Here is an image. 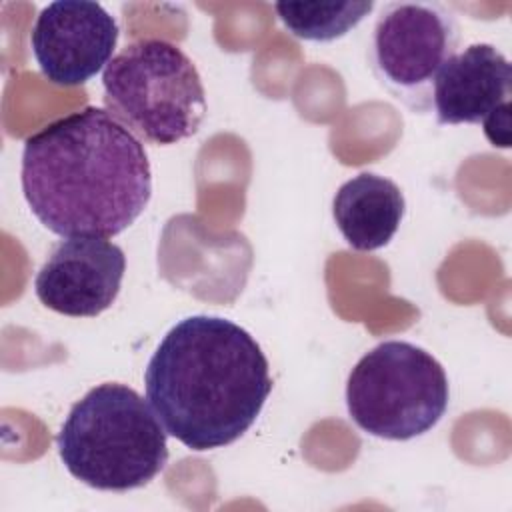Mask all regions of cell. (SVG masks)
<instances>
[{
    "mask_svg": "<svg viewBox=\"0 0 512 512\" xmlns=\"http://www.w3.org/2000/svg\"><path fill=\"white\" fill-rule=\"evenodd\" d=\"M406 202L402 190L386 176L362 172L346 180L332 200V216L352 250L384 248L400 228Z\"/></svg>",
    "mask_w": 512,
    "mask_h": 512,
    "instance_id": "obj_10",
    "label": "cell"
},
{
    "mask_svg": "<svg viewBox=\"0 0 512 512\" xmlns=\"http://www.w3.org/2000/svg\"><path fill=\"white\" fill-rule=\"evenodd\" d=\"M126 256L106 238H66L36 274L38 300L64 316L94 318L108 310L122 286Z\"/></svg>",
    "mask_w": 512,
    "mask_h": 512,
    "instance_id": "obj_8",
    "label": "cell"
},
{
    "mask_svg": "<svg viewBox=\"0 0 512 512\" xmlns=\"http://www.w3.org/2000/svg\"><path fill=\"white\" fill-rule=\"evenodd\" d=\"M512 66L492 44H470L440 68L432 88L438 124H480L510 102Z\"/></svg>",
    "mask_w": 512,
    "mask_h": 512,
    "instance_id": "obj_9",
    "label": "cell"
},
{
    "mask_svg": "<svg viewBox=\"0 0 512 512\" xmlns=\"http://www.w3.org/2000/svg\"><path fill=\"white\" fill-rule=\"evenodd\" d=\"M484 134L494 148L510 146V102L498 106L492 114L482 120Z\"/></svg>",
    "mask_w": 512,
    "mask_h": 512,
    "instance_id": "obj_12",
    "label": "cell"
},
{
    "mask_svg": "<svg viewBox=\"0 0 512 512\" xmlns=\"http://www.w3.org/2000/svg\"><path fill=\"white\" fill-rule=\"evenodd\" d=\"M442 364L424 348L386 340L350 370L346 408L352 422L384 440H412L432 430L448 408Z\"/></svg>",
    "mask_w": 512,
    "mask_h": 512,
    "instance_id": "obj_5",
    "label": "cell"
},
{
    "mask_svg": "<svg viewBox=\"0 0 512 512\" xmlns=\"http://www.w3.org/2000/svg\"><path fill=\"white\" fill-rule=\"evenodd\" d=\"M144 384L164 430L198 452L236 442L272 392L268 360L250 332L206 314L168 330L146 366Z\"/></svg>",
    "mask_w": 512,
    "mask_h": 512,
    "instance_id": "obj_2",
    "label": "cell"
},
{
    "mask_svg": "<svg viewBox=\"0 0 512 512\" xmlns=\"http://www.w3.org/2000/svg\"><path fill=\"white\" fill-rule=\"evenodd\" d=\"M166 434L152 406L134 388L104 382L70 408L56 446L66 470L82 484L128 492L164 470Z\"/></svg>",
    "mask_w": 512,
    "mask_h": 512,
    "instance_id": "obj_3",
    "label": "cell"
},
{
    "mask_svg": "<svg viewBox=\"0 0 512 512\" xmlns=\"http://www.w3.org/2000/svg\"><path fill=\"white\" fill-rule=\"evenodd\" d=\"M104 106L136 138L168 146L198 132L206 92L194 62L172 42L126 44L102 72Z\"/></svg>",
    "mask_w": 512,
    "mask_h": 512,
    "instance_id": "obj_4",
    "label": "cell"
},
{
    "mask_svg": "<svg viewBox=\"0 0 512 512\" xmlns=\"http://www.w3.org/2000/svg\"><path fill=\"white\" fill-rule=\"evenodd\" d=\"M460 44L452 10L440 2H388L374 22L368 62L376 80L416 114L432 110L440 68Z\"/></svg>",
    "mask_w": 512,
    "mask_h": 512,
    "instance_id": "obj_6",
    "label": "cell"
},
{
    "mask_svg": "<svg viewBox=\"0 0 512 512\" xmlns=\"http://www.w3.org/2000/svg\"><path fill=\"white\" fill-rule=\"evenodd\" d=\"M118 24L98 2L56 0L40 10L30 32L36 64L56 86H80L112 60Z\"/></svg>",
    "mask_w": 512,
    "mask_h": 512,
    "instance_id": "obj_7",
    "label": "cell"
},
{
    "mask_svg": "<svg viewBox=\"0 0 512 512\" xmlns=\"http://www.w3.org/2000/svg\"><path fill=\"white\" fill-rule=\"evenodd\" d=\"M22 192L32 214L62 238H112L152 196L148 154L108 110L86 106L28 136Z\"/></svg>",
    "mask_w": 512,
    "mask_h": 512,
    "instance_id": "obj_1",
    "label": "cell"
},
{
    "mask_svg": "<svg viewBox=\"0 0 512 512\" xmlns=\"http://www.w3.org/2000/svg\"><path fill=\"white\" fill-rule=\"evenodd\" d=\"M374 2H276L274 10L286 30L312 42H332L356 28Z\"/></svg>",
    "mask_w": 512,
    "mask_h": 512,
    "instance_id": "obj_11",
    "label": "cell"
}]
</instances>
